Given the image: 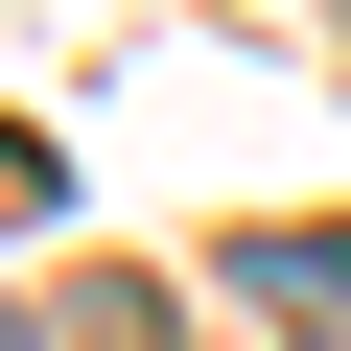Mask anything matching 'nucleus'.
I'll return each mask as SVG.
<instances>
[{
	"label": "nucleus",
	"instance_id": "1",
	"mask_svg": "<svg viewBox=\"0 0 351 351\" xmlns=\"http://www.w3.org/2000/svg\"><path fill=\"white\" fill-rule=\"evenodd\" d=\"M234 281H258V304H281V328H351V234H258V258H234Z\"/></svg>",
	"mask_w": 351,
	"mask_h": 351
},
{
	"label": "nucleus",
	"instance_id": "2",
	"mask_svg": "<svg viewBox=\"0 0 351 351\" xmlns=\"http://www.w3.org/2000/svg\"><path fill=\"white\" fill-rule=\"evenodd\" d=\"M0 211H47V141H24V117H0Z\"/></svg>",
	"mask_w": 351,
	"mask_h": 351
},
{
	"label": "nucleus",
	"instance_id": "3",
	"mask_svg": "<svg viewBox=\"0 0 351 351\" xmlns=\"http://www.w3.org/2000/svg\"><path fill=\"white\" fill-rule=\"evenodd\" d=\"M0 351H47V328H24V304H0Z\"/></svg>",
	"mask_w": 351,
	"mask_h": 351
}]
</instances>
